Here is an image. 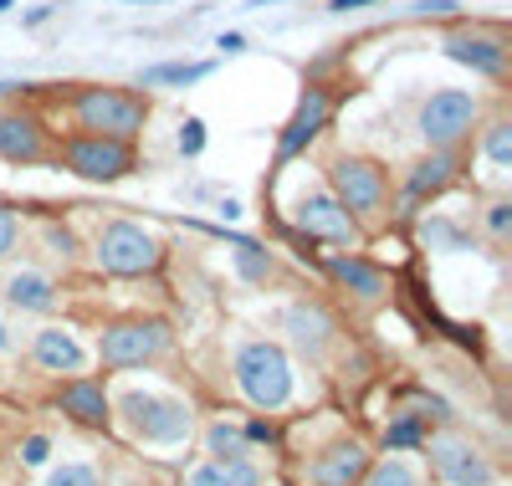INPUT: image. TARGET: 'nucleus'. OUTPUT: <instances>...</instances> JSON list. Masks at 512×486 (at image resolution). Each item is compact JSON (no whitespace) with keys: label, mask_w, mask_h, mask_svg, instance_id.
Listing matches in <instances>:
<instances>
[{"label":"nucleus","mask_w":512,"mask_h":486,"mask_svg":"<svg viewBox=\"0 0 512 486\" xmlns=\"http://www.w3.org/2000/svg\"><path fill=\"white\" fill-rule=\"evenodd\" d=\"M72 118L77 128L88 134H103V139H139L144 123H149V98L128 93V87H82L72 98Z\"/></svg>","instance_id":"obj_1"},{"label":"nucleus","mask_w":512,"mask_h":486,"mask_svg":"<svg viewBox=\"0 0 512 486\" xmlns=\"http://www.w3.org/2000/svg\"><path fill=\"white\" fill-rule=\"evenodd\" d=\"M236 384L256 410H282L292 400V364L277 343H246L236 353Z\"/></svg>","instance_id":"obj_2"},{"label":"nucleus","mask_w":512,"mask_h":486,"mask_svg":"<svg viewBox=\"0 0 512 486\" xmlns=\"http://www.w3.org/2000/svg\"><path fill=\"white\" fill-rule=\"evenodd\" d=\"M328 180H333V195L354 220H379L390 210V174H384L374 159H359V154H338L328 164Z\"/></svg>","instance_id":"obj_3"},{"label":"nucleus","mask_w":512,"mask_h":486,"mask_svg":"<svg viewBox=\"0 0 512 486\" xmlns=\"http://www.w3.org/2000/svg\"><path fill=\"white\" fill-rule=\"evenodd\" d=\"M93 256H98V267L108 277H144L164 261V246L144 226H134V220H113V226H103Z\"/></svg>","instance_id":"obj_4"},{"label":"nucleus","mask_w":512,"mask_h":486,"mask_svg":"<svg viewBox=\"0 0 512 486\" xmlns=\"http://www.w3.org/2000/svg\"><path fill=\"white\" fill-rule=\"evenodd\" d=\"M118 415L139 440H154V446H175V440L190 435V410L175 400H159V394H144V389H128L118 400Z\"/></svg>","instance_id":"obj_5"},{"label":"nucleus","mask_w":512,"mask_h":486,"mask_svg":"<svg viewBox=\"0 0 512 486\" xmlns=\"http://www.w3.org/2000/svg\"><path fill=\"white\" fill-rule=\"evenodd\" d=\"M477 98L472 93H461V87H446V93H431L420 108V139L431 144V149H451L461 144L466 134L477 128Z\"/></svg>","instance_id":"obj_6"},{"label":"nucleus","mask_w":512,"mask_h":486,"mask_svg":"<svg viewBox=\"0 0 512 486\" xmlns=\"http://www.w3.org/2000/svg\"><path fill=\"white\" fill-rule=\"evenodd\" d=\"M164 348H169V328L139 318V323H113V328H103L98 359H103L108 369H139V364L159 359Z\"/></svg>","instance_id":"obj_7"},{"label":"nucleus","mask_w":512,"mask_h":486,"mask_svg":"<svg viewBox=\"0 0 512 486\" xmlns=\"http://www.w3.org/2000/svg\"><path fill=\"white\" fill-rule=\"evenodd\" d=\"M62 159H67L72 174H82V180H98V185L123 180V174L134 169V154H128V144H123V139H103V134L72 139V144L62 149Z\"/></svg>","instance_id":"obj_8"},{"label":"nucleus","mask_w":512,"mask_h":486,"mask_svg":"<svg viewBox=\"0 0 512 486\" xmlns=\"http://www.w3.org/2000/svg\"><path fill=\"white\" fill-rule=\"evenodd\" d=\"M431 466L451 481V486H497L492 461L461 435H436L431 440Z\"/></svg>","instance_id":"obj_9"},{"label":"nucleus","mask_w":512,"mask_h":486,"mask_svg":"<svg viewBox=\"0 0 512 486\" xmlns=\"http://www.w3.org/2000/svg\"><path fill=\"white\" fill-rule=\"evenodd\" d=\"M328 113H333V98L323 93V87H308V93L297 98V108H292V118H287V128H282V139H277V169L292 164L297 154H303V149L323 134Z\"/></svg>","instance_id":"obj_10"},{"label":"nucleus","mask_w":512,"mask_h":486,"mask_svg":"<svg viewBox=\"0 0 512 486\" xmlns=\"http://www.w3.org/2000/svg\"><path fill=\"white\" fill-rule=\"evenodd\" d=\"M297 226H303L313 241H333V246H349L354 241V215L338 205L333 190H308L303 200H297Z\"/></svg>","instance_id":"obj_11"},{"label":"nucleus","mask_w":512,"mask_h":486,"mask_svg":"<svg viewBox=\"0 0 512 486\" xmlns=\"http://www.w3.org/2000/svg\"><path fill=\"white\" fill-rule=\"evenodd\" d=\"M446 57L461 62V67H472L482 77H502L507 72V47H502V36H482V31H456L441 41Z\"/></svg>","instance_id":"obj_12"},{"label":"nucleus","mask_w":512,"mask_h":486,"mask_svg":"<svg viewBox=\"0 0 512 486\" xmlns=\"http://www.w3.org/2000/svg\"><path fill=\"white\" fill-rule=\"evenodd\" d=\"M369 471V451L359 440H338L333 451H323L313 461V481L318 486H359V476Z\"/></svg>","instance_id":"obj_13"},{"label":"nucleus","mask_w":512,"mask_h":486,"mask_svg":"<svg viewBox=\"0 0 512 486\" xmlns=\"http://www.w3.org/2000/svg\"><path fill=\"white\" fill-rule=\"evenodd\" d=\"M0 159H11V164H36V159H47V139H41L36 118H21V113H6V118H0Z\"/></svg>","instance_id":"obj_14"},{"label":"nucleus","mask_w":512,"mask_h":486,"mask_svg":"<svg viewBox=\"0 0 512 486\" xmlns=\"http://www.w3.org/2000/svg\"><path fill=\"white\" fill-rule=\"evenodd\" d=\"M287 333H292L297 353L318 359V353L333 343V318L323 313V307H313V302H297V307H287Z\"/></svg>","instance_id":"obj_15"},{"label":"nucleus","mask_w":512,"mask_h":486,"mask_svg":"<svg viewBox=\"0 0 512 486\" xmlns=\"http://www.w3.org/2000/svg\"><path fill=\"white\" fill-rule=\"evenodd\" d=\"M451 180H456V154H451V149L425 154V159L410 169V180H405V210H410V205H420L425 195H441Z\"/></svg>","instance_id":"obj_16"},{"label":"nucleus","mask_w":512,"mask_h":486,"mask_svg":"<svg viewBox=\"0 0 512 486\" xmlns=\"http://www.w3.org/2000/svg\"><path fill=\"white\" fill-rule=\"evenodd\" d=\"M31 353H36V364L52 369V374H77L82 364H88V353H82L77 338L62 333V328H41L36 343H31Z\"/></svg>","instance_id":"obj_17"},{"label":"nucleus","mask_w":512,"mask_h":486,"mask_svg":"<svg viewBox=\"0 0 512 486\" xmlns=\"http://www.w3.org/2000/svg\"><path fill=\"white\" fill-rule=\"evenodd\" d=\"M62 410L77 420V425H108V394H103V384H93V379H72V384H62Z\"/></svg>","instance_id":"obj_18"},{"label":"nucleus","mask_w":512,"mask_h":486,"mask_svg":"<svg viewBox=\"0 0 512 486\" xmlns=\"http://www.w3.org/2000/svg\"><path fill=\"white\" fill-rule=\"evenodd\" d=\"M190 486H262V471L246 456H216L190 471Z\"/></svg>","instance_id":"obj_19"},{"label":"nucleus","mask_w":512,"mask_h":486,"mask_svg":"<svg viewBox=\"0 0 512 486\" xmlns=\"http://www.w3.org/2000/svg\"><path fill=\"white\" fill-rule=\"evenodd\" d=\"M6 302H16L21 313H52L57 287H52V277H41V272H11L6 277Z\"/></svg>","instance_id":"obj_20"},{"label":"nucleus","mask_w":512,"mask_h":486,"mask_svg":"<svg viewBox=\"0 0 512 486\" xmlns=\"http://www.w3.org/2000/svg\"><path fill=\"white\" fill-rule=\"evenodd\" d=\"M328 272L344 282L359 302H379V297H384V277L369 267V261H359V256H333V261H328Z\"/></svg>","instance_id":"obj_21"},{"label":"nucleus","mask_w":512,"mask_h":486,"mask_svg":"<svg viewBox=\"0 0 512 486\" xmlns=\"http://www.w3.org/2000/svg\"><path fill=\"white\" fill-rule=\"evenodd\" d=\"M210 72H216V62H164V67H149L139 82H144V87H159V82L185 87V82H200V77H210Z\"/></svg>","instance_id":"obj_22"},{"label":"nucleus","mask_w":512,"mask_h":486,"mask_svg":"<svg viewBox=\"0 0 512 486\" xmlns=\"http://www.w3.org/2000/svg\"><path fill=\"white\" fill-rule=\"evenodd\" d=\"M359 481H364V486H420V476H415L405 461H379V466H369Z\"/></svg>","instance_id":"obj_23"},{"label":"nucleus","mask_w":512,"mask_h":486,"mask_svg":"<svg viewBox=\"0 0 512 486\" xmlns=\"http://www.w3.org/2000/svg\"><path fill=\"white\" fill-rule=\"evenodd\" d=\"M236 267H241V277H251V282H262V277H267V267H272V261H267V251H256L251 241H236Z\"/></svg>","instance_id":"obj_24"},{"label":"nucleus","mask_w":512,"mask_h":486,"mask_svg":"<svg viewBox=\"0 0 512 486\" xmlns=\"http://www.w3.org/2000/svg\"><path fill=\"white\" fill-rule=\"evenodd\" d=\"M210 451H216V456H251L246 451V435L236 425H216V430H210Z\"/></svg>","instance_id":"obj_25"},{"label":"nucleus","mask_w":512,"mask_h":486,"mask_svg":"<svg viewBox=\"0 0 512 486\" xmlns=\"http://www.w3.org/2000/svg\"><path fill=\"white\" fill-rule=\"evenodd\" d=\"M482 149H487V159L512 164V123H507V118H502V123H492V134L482 139Z\"/></svg>","instance_id":"obj_26"},{"label":"nucleus","mask_w":512,"mask_h":486,"mask_svg":"<svg viewBox=\"0 0 512 486\" xmlns=\"http://www.w3.org/2000/svg\"><path fill=\"white\" fill-rule=\"evenodd\" d=\"M47 486H103V481H98V471H93V466H82V461H72V466L52 471V481H47Z\"/></svg>","instance_id":"obj_27"},{"label":"nucleus","mask_w":512,"mask_h":486,"mask_svg":"<svg viewBox=\"0 0 512 486\" xmlns=\"http://www.w3.org/2000/svg\"><path fill=\"white\" fill-rule=\"evenodd\" d=\"M420 440H425L420 420H395L390 430H384V446H420Z\"/></svg>","instance_id":"obj_28"},{"label":"nucleus","mask_w":512,"mask_h":486,"mask_svg":"<svg viewBox=\"0 0 512 486\" xmlns=\"http://www.w3.org/2000/svg\"><path fill=\"white\" fill-rule=\"evenodd\" d=\"M16 241H21V220H16V210L0 205V261L16 251Z\"/></svg>","instance_id":"obj_29"},{"label":"nucleus","mask_w":512,"mask_h":486,"mask_svg":"<svg viewBox=\"0 0 512 486\" xmlns=\"http://www.w3.org/2000/svg\"><path fill=\"white\" fill-rule=\"evenodd\" d=\"M507 226H512V205H507V200H497V205L487 210V231H492V241H497V246L507 241Z\"/></svg>","instance_id":"obj_30"},{"label":"nucleus","mask_w":512,"mask_h":486,"mask_svg":"<svg viewBox=\"0 0 512 486\" xmlns=\"http://www.w3.org/2000/svg\"><path fill=\"white\" fill-rule=\"evenodd\" d=\"M200 149H205V123H200V118H190V123L180 128V154H190V159H195Z\"/></svg>","instance_id":"obj_31"},{"label":"nucleus","mask_w":512,"mask_h":486,"mask_svg":"<svg viewBox=\"0 0 512 486\" xmlns=\"http://www.w3.org/2000/svg\"><path fill=\"white\" fill-rule=\"evenodd\" d=\"M21 461H26V466H41V461H47V440H41V435H31L26 446H21Z\"/></svg>","instance_id":"obj_32"},{"label":"nucleus","mask_w":512,"mask_h":486,"mask_svg":"<svg viewBox=\"0 0 512 486\" xmlns=\"http://www.w3.org/2000/svg\"><path fill=\"white\" fill-rule=\"evenodd\" d=\"M359 6H374V0H328L333 16H349V11H359Z\"/></svg>","instance_id":"obj_33"},{"label":"nucleus","mask_w":512,"mask_h":486,"mask_svg":"<svg viewBox=\"0 0 512 486\" xmlns=\"http://www.w3.org/2000/svg\"><path fill=\"white\" fill-rule=\"evenodd\" d=\"M221 52H246V41L231 31V36H221Z\"/></svg>","instance_id":"obj_34"},{"label":"nucleus","mask_w":512,"mask_h":486,"mask_svg":"<svg viewBox=\"0 0 512 486\" xmlns=\"http://www.w3.org/2000/svg\"><path fill=\"white\" fill-rule=\"evenodd\" d=\"M11 343V333H6V323H0V348H6Z\"/></svg>","instance_id":"obj_35"},{"label":"nucleus","mask_w":512,"mask_h":486,"mask_svg":"<svg viewBox=\"0 0 512 486\" xmlns=\"http://www.w3.org/2000/svg\"><path fill=\"white\" fill-rule=\"evenodd\" d=\"M11 6H16V0H0V16H6V11H11Z\"/></svg>","instance_id":"obj_36"}]
</instances>
